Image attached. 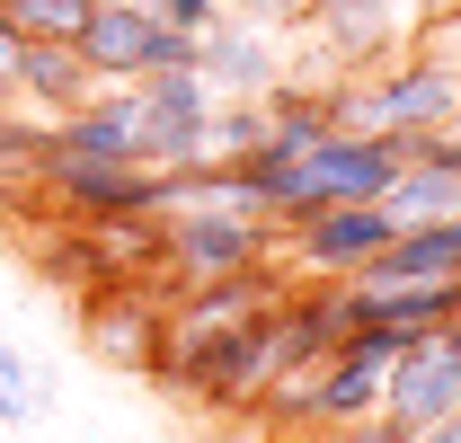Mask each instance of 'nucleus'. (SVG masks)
Segmentation results:
<instances>
[{"label":"nucleus","instance_id":"obj_6","mask_svg":"<svg viewBox=\"0 0 461 443\" xmlns=\"http://www.w3.org/2000/svg\"><path fill=\"white\" fill-rule=\"evenodd\" d=\"M408 168V142L391 133H320V142H302V204L320 213V204H382L391 195V177Z\"/></svg>","mask_w":461,"mask_h":443},{"label":"nucleus","instance_id":"obj_19","mask_svg":"<svg viewBox=\"0 0 461 443\" xmlns=\"http://www.w3.org/2000/svg\"><path fill=\"white\" fill-rule=\"evenodd\" d=\"M240 18L249 27H293V18H311V0H240Z\"/></svg>","mask_w":461,"mask_h":443},{"label":"nucleus","instance_id":"obj_14","mask_svg":"<svg viewBox=\"0 0 461 443\" xmlns=\"http://www.w3.org/2000/svg\"><path fill=\"white\" fill-rule=\"evenodd\" d=\"M89 18V0H0V36L9 45H71Z\"/></svg>","mask_w":461,"mask_h":443},{"label":"nucleus","instance_id":"obj_5","mask_svg":"<svg viewBox=\"0 0 461 443\" xmlns=\"http://www.w3.org/2000/svg\"><path fill=\"white\" fill-rule=\"evenodd\" d=\"M426 18H435V0H311L302 27L338 71H373V62H400Z\"/></svg>","mask_w":461,"mask_h":443},{"label":"nucleus","instance_id":"obj_20","mask_svg":"<svg viewBox=\"0 0 461 443\" xmlns=\"http://www.w3.org/2000/svg\"><path fill=\"white\" fill-rule=\"evenodd\" d=\"M417 443H461V408H453V417H435V426H417Z\"/></svg>","mask_w":461,"mask_h":443},{"label":"nucleus","instance_id":"obj_9","mask_svg":"<svg viewBox=\"0 0 461 443\" xmlns=\"http://www.w3.org/2000/svg\"><path fill=\"white\" fill-rule=\"evenodd\" d=\"M160 337H169V311H160L142 284H107V293H89V346H98L107 364H124V373H151Z\"/></svg>","mask_w":461,"mask_h":443},{"label":"nucleus","instance_id":"obj_24","mask_svg":"<svg viewBox=\"0 0 461 443\" xmlns=\"http://www.w3.org/2000/svg\"><path fill=\"white\" fill-rule=\"evenodd\" d=\"M453 329H461V320H453Z\"/></svg>","mask_w":461,"mask_h":443},{"label":"nucleus","instance_id":"obj_17","mask_svg":"<svg viewBox=\"0 0 461 443\" xmlns=\"http://www.w3.org/2000/svg\"><path fill=\"white\" fill-rule=\"evenodd\" d=\"M142 9H151L160 27H177V36H204V27L222 18V0H142Z\"/></svg>","mask_w":461,"mask_h":443},{"label":"nucleus","instance_id":"obj_3","mask_svg":"<svg viewBox=\"0 0 461 443\" xmlns=\"http://www.w3.org/2000/svg\"><path fill=\"white\" fill-rule=\"evenodd\" d=\"M276 240H285V231H276L267 213H230V204H177V213H160V258L177 267V284L267 267Z\"/></svg>","mask_w":461,"mask_h":443},{"label":"nucleus","instance_id":"obj_4","mask_svg":"<svg viewBox=\"0 0 461 443\" xmlns=\"http://www.w3.org/2000/svg\"><path fill=\"white\" fill-rule=\"evenodd\" d=\"M391 240H400V231H391L382 204H320V213L285 222L276 258H285V276H302V284H355Z\"/></svg>","mask_w":461,"mask_h":443},{"label":"nucleus","instance_id":"obj_21","mask_svg":"<svg viewBox=\"0 0 461 443\" xmlns=\"http://www.w3.org/2000/svg\"><path fill=\"white\" fill-rule=\"evenodd\" d=\"M9 54H18V45L0 36V107H18V80H9Z\"/></svg>","mask_w":461,"mask_h":443},{"label":"nucleus","instance_id":"obj_23","mask_svg":"<svg viewBox=\"0 0 461 443\" xmlns=\"http://www.w3.org/2000/svg\"><path fill=\"white\" fill-rule=\"evenodd\" d=\"M453 231H461V213H453Z\"/></svg>","mask_w":461,"mask_h":443},{"label":"nucleus","instance_id":"obj_10","mask_svg":"<svg viewBox=\"0 0 461 443\" xmlns=\"http://www.w3.org/2000/svg\"><path fill=\"white\" fill-rule=\"evenodd\" d=\"M9 80H18V98H36L45 115H71V107L98 98V71L80 62V45H18Z\"/></svg>","mask_w":461,"mask_h":443},{"label":"nucleus","instance_id":"obj_2","mask_svg":"<svg viewBox=\"0 0 461 443\" xmlns=\"http://www.w3.org/2000/svg\"><path fill=\"white\" fill-rule=\"evenodd\" d=\"M71 45L98 71V89H133V80H151V71H195V36L160 27L142 0H89V18H80Z\"/></svg>","mask_w":461,"mask_h":443},{"label":"nucleus","instance_id":"obj_16","mask_svg":"<svg viewBox=\"0 0 461 443\" xmlns=\"http://www.w3.org/2000/svg\"><path fill=\"white\" fill-rule=\"evenodd\" d=\"M302 443H417V435L391 426V417H346V426H311Z\"/></svg>","mask_w":461,"mask_h":443},{"label":"nucleus","instance_id":"obj_7","mask_svg":"<svg viewBox=\"0 0 461 443\" xmlns=\"http://www.w3.org/2000/svg\"><path fill=\"white\" fill-rule=\"evenodd\" d=\"M133 98V160L142 168H186L195 142H204V115H213V89L195 71H151L124 89Z\"/></svg>","mask_w":461,"mask_h":443},{"label":"nucleus","instance_id":"obj_15","mask_svg":"<svg viewBox=\"0 0 461 443\" xmlns=\"http://www.w3.org/2000/svg\"><path fill=\"white\" fill-rule=\"evenodd\" d=\"M36 408H45V382L27 373L18 346H0V426H18V417H36Z\"/></svg>","mask_w":461,"mask_h":443},{"label":"nucleus","instance_id":"obj_22","mask_svg":"<svg viewBox=\"0 0 461 443\" xmlns=\"http://www.w3.org/2000/svg\"><path fill=\"white\" fill-rule=\"evenodd\" d=\"M258 443H302V435H258Z\"/></svg>","mask_w":461,"mask_h":443},{"label":"nucleus","instance_id":"obj_1","mask_svg":"<svg viewBox=\"0 0 461 443\" xmlns=\"http://www.w3.org/2000/svg\"><path fill=\"white\" fill-rule=\"evenodd\" d=\"M338 124L346 133H391V142H426L461 124V71L426 54L373 62V71H338Z\"/></svg>","mask_w":461,"mask_h":443},{"label":"nucleus","instance_id":"obj_8","mask_svg":"<svg viewBox=\"0 0 461 443\" xmlns=\"http://www.w3.org/2000/svg\"><path fill=\"white\" fill-rule=\"evenodd\" d=\"M195 80H204L213 98H267V89L293 80V71H285V54H276L267 27H249L240 9H222V18L195 36Z\"/></svg>","mask_w":461,"mask_h":443},{"label":"nucleus","instance_id":"obj_12","mask_svg":"<svg viewBox=\"0 0 461 443\" xmlns=\"http://www.w3.org/2000/svg\"><path fill=\"white\" fill-rule=\"evenodd\" d=\"M382 213H391V231H417V222H453L461 213V177L435 160H408L400 177H391V195H382Z\"/></svg>","mask_w":461,"mask_h":443},{"label":"nucleus","instance_id":"obj_13","mask_svg":"<svg viewBox=\"0 0 461 443\" xmlns=\"http://www.w3.org/2000/svg\"><path fill=\"white\" fill-rule=\"evenodd\" d=\"M36 267H45V276L62 284V293H80V302H89V293H107V240H98V231H89V222H80V231H71V240H45V249H36Z\"/></svg>","mask_w":461,"mask_h":443},{"label":"nucleus","instance_id":"obj_18","mask_svg":"<svg viewBox=\"0 0 461 443\" xmlns=\"http://www.w3.org/2000/svg\"><path fill=\"white\" fill-rule=\"evenodd\" d=\"M408 160H435L461 177V124H444V133H426V142H408Z\"/></svg>","mask_w":461,"mask_h":443},{"label":"nucleus","instance_id":"obj_11","mask_svg":"<svg viewBox=\"0 0 461 443\" xmlns=\"http://www.w3.org/2000/svg\"><path fill=\"white\" fill-rule=\"evenodd\" d=\"M444 276H461V231L453 222H417V231H400L364 267V284H444Z\"/></svg>","mask_w":461,"mask_h":443},{"label":"nucleus","instance_id":"obj_25","mask_svg":"<svg viewBox=\"0 0 461 443\" xmlns=\"http://www.w3.org/2000/svg\"><path fill=\"white\" fill-rule=\"evenodd\" d=\"M453 18H461V9H453Z\"/></svg>","mask_w":461,"mask_h":443}]
</instances>
